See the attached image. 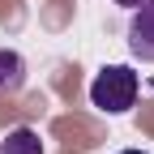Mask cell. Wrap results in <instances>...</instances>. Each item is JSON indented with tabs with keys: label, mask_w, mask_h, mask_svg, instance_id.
<instances>
[{
	"label": "cell",
	"mask_w": 154,
	"mask_h": 154,
	"mask_svg": "<svg viewBox=\"0 0 154 154\" xmlns=\"http://www.w3.org/2000/svg\"><path fill=\"white\" fill-rule=\"evenodd\" d=\"M137 90H141V77L128 64H103L94 73V82H90V103L103 116H124L137 103Z\"/></svg>",
	"instance_id": "1"
},
{
	"label": "cell",
	"mask_w": 154,
	"mask_h": 154,
	"mask_svg": "<svg viewBox=\"0 0 154 154\" xmlns=\"http://www.w3.org/2000/svg\"><path fill=\"white\" fill-rule=\"evenodd\" d=\"M26 86V60L13 47H0V94H17Z\"/></svg>",
	"instance_id": "3"
},
{
	"label": "cell",
	"mask_w": 154,
	"mask_h": 154,
	"mask_svg": "<svg viewBox=\"0 0 154 154\" xmlns=\"http://www.w3.org/2000/svg\"><path fill=\"white\" fill-rule=\"evenodd\" d=\"M0 154H43V137L30 128V124H17L5 133V146H0Z\"/></svg>",
	"instance_id": "4"
},
{
	"label": "cell",
	"mask_w": 154,
	"mask_h": 154,
	"mask_svg": "<svg viewBox=\"0 0 154 154\" xmlns=\"http://www.w3.org/2000/svg\"><path fill=\"white\" fill-rule=\"evenodd\" d=\"M120 154H146V150H120Z\"/></svg>",
	"instance_id": "6"
},
{
	"label": "cell",
	"mask_w": 154,
	"mask_h": 154,
	"mask_svg": "<svg viewBox=\"0 0 154 154\" xmlns=\"http://www.w3.org/2000/svg\"><path fill=\"white\" fill-rule=\"evenodd\" d=\"M128 51L133 60L154 64V0H141L128 17Z\"/></svg>",
	"instance_id": "2"
},
{
	"label": "cell",
	"mask_w": 154,
	"mask_h": 154,
	"mask_svg": "<svg viewBox=\"0 0 154 154\" xmlns=\"http://www.w3.org/2000/svg\"><path fill=\"white\" fill-rule=\"evenodd\" d=\"M116 5H124V9H137V5H141V0H116Z\"/></svg>",
	"instance_id": "5"
}]
</instances>
